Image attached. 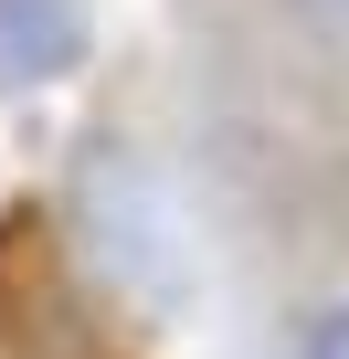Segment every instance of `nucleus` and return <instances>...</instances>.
Listing matches in <instances>:
<instances>
[{"mask_svg": "<svg viewBox=\"0 0 349 359\" xmlns=\"http://www.w3.org/2000/svg\"><path fill=\"white\" fill-rule=\"evenodd\" d=\"M96 43L85 0H0V95H32L53 74H74Z\"/></svg>", "mask_w": 349, "mask_h": 359, "instance_id": "2", "label": "nucleus"}, {"mask_svg": "<svg viewBox=\"0 0 349 359\" xmlns=\"http://www.w3.org/2000/svg\"><path fill=\"white\" fill-rule=\"evenodd\" d=\"M74 233H85L127 285H148V296L180 285V264H169V222H159V191H148V169H138L127 148H85V169H74Z\"/></svg>", "mask_w": 349, "mask_h": 359, "instance_id": "1", "label": "nucleus"}, {"mask_svg": "<svg viewBox=\"0 0 349 359\" xmlns=\"http://www.w3.org/2000/svg\"><path fill=\"white\" fill-rule=\"evenodd\" d=\"M286 11H296L307 32H328V43H349V0H286Z\"/></svg>", "mask_w": 349, "mask_h": 359, "instance_id": "4", "label": "nucleus"}, {"mask_svg": "<svg viewBox=\"0 0 349 359\" xmlns=\"http://www.w3.org/2000/svg\"><path fill=\"white\" fill-rule=\"evenodd\" d=\"M296 359H349V306H328V317L307 327V348H296Z\"/></svg>", "mask_w": 349, "mask_h": 359, "instance_id": "3", "label": "nucleus"}]
</instances>
